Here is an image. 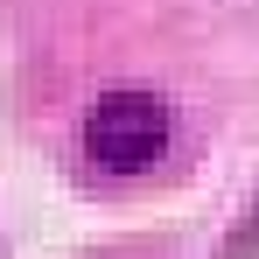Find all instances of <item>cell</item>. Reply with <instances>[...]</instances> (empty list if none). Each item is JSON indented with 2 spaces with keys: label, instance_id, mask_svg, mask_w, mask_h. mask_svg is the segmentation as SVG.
Wrapping results in <instances>:
<instances>
[{
  "label": "cell",
  "instance_id": "obj_1",
  "mask_svg": "<svg viewBox=\"0 0 259 259\" xmlns=\"http://www.w3.org/2000/svg\"><path fill=\"white\" fill-rule=\"evenodd\" d=\"M161 147H168V105H161L154 91L119 84V91H105V98L91 105V119H84V154H91V168H105V175H140V168L161 161Z\"/></svg>",
  "mask_w": 259,
  "mask_h": 259
},
{
  "label": "cell",
  "instance_id": "obj_2",
  "mask_svg": "<svg viewBox=\"0 0 259 259\" xmlns=\"http://www.w3.org/2000/svg\"><path fill=\"white\" fill-rule=\"evenodd\" d=\"M224 252H231V259H252V252H259V210H252L245 231H231V245H224Z\"/></svg>",
  "mask_w": 259,
  "mask_h": 259
}]
</instances>
